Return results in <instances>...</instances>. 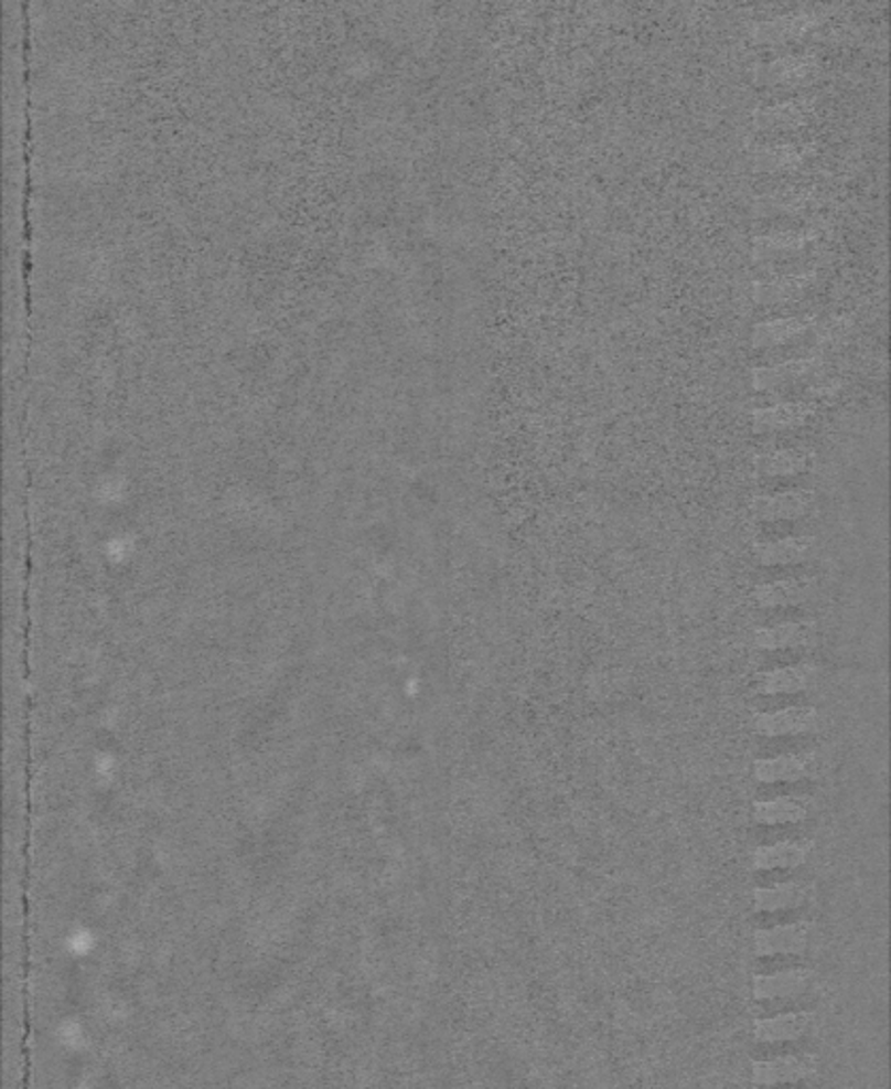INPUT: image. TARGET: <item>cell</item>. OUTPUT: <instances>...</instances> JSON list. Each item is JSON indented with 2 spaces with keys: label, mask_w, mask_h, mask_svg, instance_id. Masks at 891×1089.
<instances>
[{
  "label": "cell",
  "mask_w": 891,
  "mask_h": 1089,
  "mask_svg": "<svg viewBox=\"0 0 891 1089\" xmlns=\"http://www.w3.org/2000/svg\"><path fill=\"white\" fill-rule=\"evenodd\" d=\"M822 715L815 707H787L755 713L751 717V726L762 736L806 735L819 728Z\"/></svg>",
  "instance_id": "cell-1"
},
{
  "label": "cell",
  "mask_w": 891,
  "mask_h": 1089,
  "mask_svg": "<svg viewBox=\"0 0 891 1089\" xmlns=\"http://www.w3.org/2000/svg\"><path fill=\"white\" fill-rule=\"evenodd\" d=\"M817 641V623L813 619L803 621H781L753 630V645L764 651L776 649L808 648Z\"/></svg>",
  "instance_id": "cell-2"
},
{
  "label": "cell",
  "mask_w": 891,
  "mask_h": 1089,
  "mask_svg": "<svg viewBox=\"0 0 891 1089\" xmlns=\"http://www.w3.org/2000/svg\"><path fill=\"white\" fill-rule=\"evenodd\" d=\"M815 502V494L811 490H792V492H779L771 497H755L749 509L755 520L760 522H783V520H798L808 513V509Z\"/></svg>",
  "instance_id": "cell-3"
},
{
  "label": "cell",
  "mask_w": 891,
  "mask_h": 1089,
  "mask_svg": "<svg viewBox=\"0 0 891 1089\" xmlns=\"http://www.w3.org/2000/svg\"><path fill=\"white\" fill-rule=\"evenodd\" d=\"M817 591L815 579H776L762 586H755L751 591V600L762 607V609H776V607H796L808 602Z\"/></svg>",
  "instance_id": "cell-4"
},
{
  "label": "cell",
  "mask_w": 891,
  "mask_h": 1089,
  "mask_svg": "<svg viewBox=\"0 0 891 1089\" xmlns=\"http://www.w3.org/2000/svg\"><path fill=\"white\" fill-rule=\"evenodd\" d=\"M817 679V669L811 664H794V666H781L774 671H764L753 677L751 692L762 694V696H776V694H798L806 692Z\"/></svg>",
  "instance_id": "cell-5"
},
{
  "label": "cell",
  "mask_w": 891,
  "mask_h": 1089,
  "mask_svg": "<svg viewBox=\"0 0 891 1089\" xmlns=\"http://www.w3.org/2000/svg\"><path fill=\"white\" fill-rule=\"evenodd\" d=\"M813 766H815L813 754L806 756L783 754L774 758L755 760L751 770L760 783H796L813 777Z\"/></svg>",
  "instance_id": "cell-6"
},
{
  "label": "cell",
  "mask_w": 891,
  "mask_h": 1089,
  "mask_svg": "<svg viewBox=\"0 0 891 1089\" xmlns=\"http://www.w3.org/2000/svg\"><path fill=\"white\" fill-rule=\"evenodd\" d=\"M813 536H783L776 541H764L753 545V556L764 566H787L801 564L811 558L815 549Z\"/></svg>",
  "instance_id": "cell-7"
},
{
  "label": "cell",
  "mask_w": 891,
  "mask_h": 1089,
  "mask_svg": "<svg viewBox=\"0 0 891 1089\" xmlns=\"http://www.w3.org/2000/svg\"><path fill=\"white\" fill-rule=\"evenodd\" d=\"M811 850L813 841H779L758 847L751 857L758 871H794L803 866Z\"/></svg>",
  "instance_id": "cell-8"
},
{
  "label": "cell",
  "mask_w": 891,
  "mask_h": 1089,
  "mask_svg": "<svg viewBox=\"0 0 891 1089\" xmlns=\"http://www.w3.org/2000/svg\"><path fill=\"white\" fill-rule=\"evenodd\" d=\"M808 818V809L801 798L779 796L771 800L753 802V822L760 825L801 824Z\"/></svg>",
  "instance_id": "cell-9"
},
{
  "label": "cell",
  "mask_w": 891,
  "mask_h": 1089,
  "mask_svg": "<svg viewBox=\"0 0 891 1089\" xmlns=\"http://www.w3.org/2000/svg\"><path fill=\"white\" fill-rule=\"evenodd\" d=\"M806 900V887L801 882L766 885L755 889V907L760 911H781V909H798Z\"/></svg>",
  "instance_id": "cell-10"
},
{
  "label": "cell",
  "mask_w": 891,
  "mask_h": 1089,
  "mask_svg": "<svg viewBox=\"0 0 891 1089\" xmlns=\"http://www.w3.org/2000/svg\"><path fill=\"white\" fill-rule=\"evenodd\" d=\"M817 1045L811 1036H798V1038H781L776 1043H760L753 1049V1060L758 1061H781L794 1060L815 1054Z\"/></svg>",
  "instance_id": "cell-11"
},
{
  "label": "cell",
  "mask_w": 891,
  "mask_h": 1089,
  "mask_svg": "<svg viewBox=\"0 0 891 1089\" xmlns=\"http://www.w3.org/2000/svg\"><path fill=\"white\" fill-rule=\"evenodd\" d=\"M760 471L771 477H792L798 472L808 471V456L803 451L783 449L760 460Z\"/></svg>",
  "instance_id": "cell-12"
},
{
  "label": "cell",
  "mask_w": 891,
  "mask_h": 1089,
  "mask_svg": "<svg viewBox=\"0 0 891 1089\" xmlns=\"http://www.w3.org/2000/svg\"><path fill=\"white\" fill-rule=\"evenodd\" d=\"M758 1006V1019H769L776 1015H787V1013H803L815 1008V999L811 996H776L769 1001L755 1002Z\"/></svg>",
  "instance_id": "cell-13"
},
{
  "label": "cell",
  "mask_w": 891,
  "mask_h": 1089,
  "mask_svg": "<svg viewBox=\"0 0 891 1089\" xmlns=\"http://www.w3.org/2000/svg\"><path fill=\"white\" fill-rule=\"evenodd\" d=\"M808 962L798 953H771V955H760L755 960V972L764 976L783 974V972H796L804 969Z\"/></svg>",
  "instance_id": "cell-14"
},
{
  "label": "cell",
  "mask_w": 891,
  "mask_h": 1089,
  "mask_svg": "<svg viewBox=\"0 0 891 1089\" xmlns=\"http://www.w3.org/2000/svg\"><path fill=\"white\" fill-rule=\"evenodd\" d=\"M804 417H806V412H803V407H794V405L774 407L771 412L755 413V421L760 428H792V426L801 424Z\"/></svg>",
  "instance_id": "cell-15"
},
{
  "label": "cell",
  "mask_w": 891,
  "mask_h": 1089,
  "mask_svg": "<svg viewBox=\"0 0 891 1089\" xmlns=\"http://www.w3.org/2000/svg\"><path fill=\"white\" fill-rule=\"evenodd\" d=\"M804 919V912L798 909H781V911H762L760 912V921L758 926L762 930H774V928H787V926H796L801 923Z\"/></svg>",
  "instance_id": "cell-16"
},
{
  "label": "cell",
  "mask_w": 891,
  "mask_h": 1089,
  "mask_svg": "<svg viewBox=\"0 0 891 1089\" xmlns=\"http://www.w3.org/2000/svg\"><path fill=\"white\" fill-rule=\"evenodd\" d=\"M801 325H796V322H773L771 325H762L758 330V339L764 341V343H776V341H785L787 337H792Z\"/></svg>",
  "instance_id": "cell-17"
},
{
  "label": "cell",
  "mask_w": 891,
  "mask_h": 1089,
  "mask_svg": "<svg viewBox=\"0 0 891 1089\" xmlns=\"http://www.w3.org/2000/svg\"><path fill=\"white\" fill-rule=\"evenodd\" d=\"M758 1089H811V1086H808V1083H804V1081H781V1083L764 1086V1088Z\"/></svg>",
  "instance_id": "cell-18"
}]
</instances>
